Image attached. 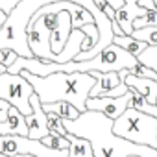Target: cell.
Instances as JSON below:
<instances>
[{
  "mask_svg": "<svg viewBox=\"0 0 157 157\" xmlns=\"http://www.w3.org/2000/svg\"><path fill=\"white\" fill-rule=\"evenodd\" d=\"M129 107H133V109H137V111H140L144 115H150V117L157 118V107L151 105V104H148V100L144 96H140L139 93H135V91H133V98H131V105Z\"/></svg>",
  "mask_w": 157,
  "mask_h": 157,
  "instance_id": "cell-20",
  "label": "cell"
},
{
  "mask_svg": "<svg viewBox=\"0 0 157 157\" xmlns=\"http://www.w3.org/2000/svg\"><path fill=\"white\" fill-rule=\"evenodd\" d=\"M118 78H120V82H122L128 89L139 93L140 96H144V98L148 100V104L155 105V98H157V82H153V80H144V78H139V76H133L129 70H120V72H118Z\"/></svg>",
  "mask_w": 157,
  "mask_h": 157,
  "instance_id": "cell-12",
  "label": "cell"
},
{
  "mask_svg": "<svg viewBox=\"0 0 157 157\" xmlns=\"http://www.w3.org/2000/svg\"><path fill=\"white\" fill-rule=\"evenodd\" d=\"M139 65V59L117 44H109L98 56L87 61H74V72H120L131 70Z\"/></svg>",
  "mask_w": 157,
  "mask_h": 157,
  "instance_id": "cell-6",
  "label": "cell"
},
{
  "mask_svg": "<svg viewBox=\"0 0 157 157\" xmlns=\"http://www.w3.org/2000/svg\"><path fill=\"white\" fill-rule=\"evenodd\" d=\"M133 39L146 43L148 46H157V26L151 28H140V30H133L131 33Z\"/></svg>",
  "mask_w": 157,
  "mask_h": 157,
  "instance_id": "cell-21",
  "label": "cell"
},
{
  "mask_svg": "<svg viewBox=\"0 0 157 157\" xmlns=\"http://www.w3.org/2000/svg\"><path fill=\"white\" fill-rule=\"evenodd\" d=\"M68 13H70V21H72V30H80L85 24H94V17L85 8L78 6V4H70Z\"/></svg>",
  "mask_w": 157,
  "mask_h": 157,
  "instance_id": "cell-18",
  "label": "cell"
},
{
  "mask_svg": "<svg viewBox=\"0 0 157 157\" xmlns=\"http://www.w3.org/2000/svg\"><path fill=\"white\" fill-rule=\"evenodd\" d=\"M4 135H21V137H28L26 118H24V115H21L15 107L10 109L8 118L0 124V137H4Z\"/></svg>",
  "mask_w": 157,
  "mask_h": 157,
  "instance_id": "cell-15",
  "label": "cell"
},
{
  "mask_svg": "<svg viewBox=\"0 0 157 157\" xmlns=\"http://www.w3.org/2000/svg\"><path fill=\"white\" fill-rule=\"evenodd\" d=\"M151 26H157V11H148L146 15H142V17L133 21V30L151 28Z\"/></svg>",
  "mask_w": 157,
  "mask_h": 157,
  "instance_id": "cell-24",
  "label": "cell"
},
{
  "mask_svg": "<svg viewBox=\"0 0 157 157\" xmlns=\"http://www.w3.org/2000/svg\"><path fill=\"white\" fill-rule=\"evenodd\" d=\"M70 32H72V21H70V13L67 10L59 11L57 13V22H56V28L52 30V35H50V50L52 54H61L68 37H70Z\"/></svg>",
  "mask_w": 157,
  "mask_h": 157,
  "instance_id": "cell-14",
  "label": "cell"
},
{
  "mask_svg": "<svg viewBox=\"0 0 157 157\" xmlns=\"http://www.w3.org/2000/svg\"><path fill=\"white\" fill-rule=\"evenodd\" d=\"M155 107H157V98H155Z\"/></svg>",
  "mask_w": 157,
  "mask_h": 157,
  "instance_id": "cell-28",
  "label": "cell"
},
{
  "mask_svg": "<svg viewBox=\"0 0 157 157\" xmlns=\"http://www.w3.org/2000/svg\"><path fill=\"white\" fill-rule=\"evenodd\" d=\"M67 140L70 142V146H68V157H94L89 140L80 139V137H76V135H70V133H68Z\"/></svg>",
  "mask_w": 157,
  "mask_h": 157,
  "instance_id": "cell-17",
  "label": "cell"
},
{
  "mask_svg": "<svg viewBox=\"0 0 157 157\" xmlns=\"http://www.w3.org/2000/svg\"><path fill=\"white\" fill-rule=\"evenodd\" d=\"M94 78V87L89 93V98H118L129 93V89L120 82L118 72H89Z\"/></svg>",
  "mask_w": 157,
  "mask_h": 157,
  "instance_id": "cell-9",
  "label": "cell"
},
{
  "mask_svg": "<svg viewBox=\"0 0 157 157\" xmlns=\"http://www.w3.org/2000/svg\"><path fill=\"white\" fill-rule=\"evenodd\" d=\"M6 72H8V67H6V65H2V63H0V76H4Z\"/></svg>",
  "mask_w": 157,
  "mask_h": 157,
  "instance_id": "cell-27",
  "label": "cell"
},
{
  "mask_svg": "<svg viewBox=\"0 0 157 157\" xmlns=\"http://www.w3.org/2000/svg\"><path fill=\"white\" fill-rule=\"evenodd\" d=\"M43 111H44V113H54V115H57L61 120H76L78 117L82 115L74 105H70V104H67V102L43 104Z\"/></svg>",
  "mask_w": 157,
  "mask_h": 157,
  "instance_id": "cell-16",
  "label": "cell"
},
{
  "mask_svg": "<svg viewBox=\"0 0 157 157\" xmlns=\"http://www.w3.org/2000/svg\"><path fill=\"white\" fill-rule=\"evenodd\" d=\"M113 133L129 142L157 150V118L133 107H128L117 120H113Z\"/></svg>",
  "mask_w": 157,
  "mask_h": 157,
  "instance_id": "cell-5",
  "label": "cell"
},
{
  "mask_svg": "<svg viewBox=\"0 0 157 157\" xmlns=\"http://www.w3.org/2000/svg\"><path fill=\"white\" fill-rule=\"evenodd\" d=\"M131 98H133V91L129 89L128 94L118 96V98H87L85 107H87V111H98L104 117L117 120L131 105Z\"/></svg>",
  "mask_w": 157,
  "mask_h": 157,
  "instance_id": "cell-10",
  "label": "cell"
},
{
  "mask_svg": "<svg viewBox=\"0 0 157 157\" xmlns=\"http://www.w3.org/2000/svg\"><path fill=\"white\" fill-rule=\"evenodd\" d=\"M48 115V133L50 131H54V133H57V135H61V137H68V131L65 129V124H63V120L57 117V115H54V113H46Z\"/></svg>",
  "mask_w": 157,
  "mask_h": 157,
  "instance_id": "cell-23",
  "label": "cell"
},
{
  "mask_svg": "<svg viewBox=\"0 0 157 157\" xmlns=\"http://www.w3.org/2000/svg\"><path fill=\"white\" fill-rule=\"evenodd\" d=\"M6 21H8V13H6V11H2V10H0V30L4 28Z\"/></svg>",
  "mask_w": 157,
  "mask_h": 157,
  "instance_id": "cell-26",
  "label": "cell"
},
{
  "mask_svg": "<svg viewBox=\"0 0 157 157\" xmlns=\"http://www.w3.org/2000/svg\"><path fill=\"white\" fill-rule=\"evenodd\" d=\"M41 142L44 144V146H48V148H52V150H68V146H70V142L65 139V137H61V135H57V133H54V131H50L44 139H41Z\"/></svg>",
  "mask_w": 157,
  "mask_h": 157,
  "instance_id": "cell-22",
  "label": "cell"
},
{
  "mask_svg": "<svg viewBox=\"0 0 157 157\" xmlns=\"http://www.w3.org/2000/svg\"><path fill=\"white\" fill-rule=\"evenodd\" d=\"M21 76L33 87L35 94L39 96L41 104H56V102H67L74 105L80 113H85V102L89 98L91 89L94 87V78L89 72H54L46 78L33 76L26 70L21 72Z\"/></svg>",
  "mask_w": 157,
  "mask_h": 157,
  "instance_id": "cell-2",
  "label": "cell"
},
{
  "mask_svg": "<svg viewBox=\"0 0 157 157\" xmlns=\"http://www.w3.org/2000/svg\"><path fill=\"white\" fill-rule=\"evenodd\" d=\"M19 2H21V0H0V10L6 11V13L10 15V13H11V10H13ZM105 2H107V4L115 10V11H117L118 8H122V4H124L122 0H105Z\"/></svg>",
  "mask_w": 157,
  "mask_h": 157,
  "instance_id": "cell-25",
  "label": "cell"
},
{
  "mask_svg": "<svg viewBox=\"0 0 157 157\" xmlns=\"http://www.w3.org/2000/svg\"><path fill=\"white\" fill-rule=\"evenodd\" d=\"M122 2H124L122 8H118L115 11V22L120 26L124 35H131L133 33V21L146 15L148 11L139 6V0H122Z\"/></svg>",
  "mask_w": 157,
  "mask_h": 157,
  "instance_id": "cell-13",
  "label": "cell"
},
{
  "mask_svg": "<svg viewBox=\"0 0 157 157\" xmlns=\"http://www.w3.org/2000/svg\"><path fill=\"white\" fill-rule=\"evenodd\" d=\"M113 44H117V46H120V48H124L126 52H129L131 56H135V57H139L146 48H148V44L146 43H142V41H137V39H133L131 35H120V37H113Z\"/></svg>",
  "mask_w": 157,
  "mask_h": 157,
  "instance_id": "cell-19",
  "label": "cell"
},
{
  "mask_svg": "<svg viewBox=\"0 0 157 157\" xmlns=\"http://www.w3.org/2000/svg\"><path fill=\"white\" fill-rule=\"evenodd\" d=\"M70 135L89 140L94 157H157V150L129 142L113 133V120L98 111H85L76 120H63Z\"/></svg>",
  "mask_w": 157,
  "mask_h": 157,
  "instance_id": "cell-1",
  "label": "cell"
},
{
  "mask_svg": "<svg viewBox=\"0 0 157 157\" xmlns=\"http://www.w3.org/2000/svg\"><path fill=\"white\" fill-rule=\"evenodd\" d=\"M0 153L6 157L15 155H32V157H68V150H52L41 140L21 135H4L0 137Z\"/></svg>",
  "mask_w": 157,
  "mask_h": 157,
  "instance_id": "cell-8",
  "label": "cell"
},
{
  "mask_svg": "<svg viewBox=\"0 0 157 157\" xmlns=\"http://www.w3.org/2000/svg\"><path fill=\"white\" fill-rule=\"evenodd\" d=\"M35 94L30 82H26L21 74L6 72L0 76V100H6L11 107H15L21 115L28 117L32 113L30 98Z\"/></svg>",
  "mask_w": 157,
  "mask_h": 157,
  "instance_id": "cell-7",
  "label": "cell"
},
{
  "mask_svg": "<svg viewBox=\"0 0 157 157\" xmlns=\"http://www.w3.org/2000/svg\"><path fill=\"white\" fill-rule=\"evenodd\" d=\"M68 6L70 2L48 4V6H43L30 19L28 28H26V41H28V46L33 57L56 63V54H52L50 50V35H52V30L56 28L57 13L63 10L68 11Z\"/></svg>",
  "mask_w": 157,
  "mask_h": 157,
  "instance_id": "cell-4",
  "label": "cell"
},
{
  "mask_svg": "<svg viewBox=\"0 0 157 157\" xmlns=\"http://www.w3.org/2000/svg\"><path fill=\"white\" fill-rule=\"evenodd\" d=\"M30 105H32V113L24 117L28 126V137L33 140H41L48 135V115L43 111V104L39 102L37 94L30 98Z\"/></svg>",
  "mask_w": 157,
  "mask_h": 157,
  "instance_id": "cell-11",
  "label": "cell"
},
{
  "mask_svg": "<svg viewBox=\"0 0 157 157\" xmlns=\"http://www.w3.org/2000/svg\"><path fill=\"white\" fill-rule=\"evenodd\" d=\"M57 2H70V4H78L85 8L94 19L102 13L96 6L94 0H21V2L11 10V13L8 15V21L4 24V28L0 30V50H13L19 57H33V54L30 52L28 41H26V28L30 19L43 8L48 4H57Z\"/></svg>",
  "mask_w": 157,
  "mask_h": 157,
  "instance_id": "cell-3",
  "label": "cell"
}]
</instances>
